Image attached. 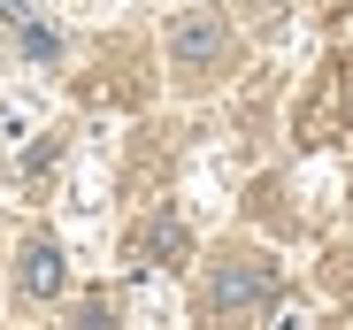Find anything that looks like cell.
<instances>
[{"label": "cell", "mask_w": 353, "mask_h": 330, "mask_svg": "<svg viewBox=\"0 0 353 330\" xmlns=\"http://www.w3.org/2000/svg\"><path fill=\"white\" fill-rule=\"evenodd\" d=\"M23 292H31V300H54V292H62V246H54V238H31V246H23Z\"/></svg>", "instance_id": "3957f363"}, {"label": "cell", "mask_w": 353, "mask_h": 330, "mask_svg": "<svg viewBox=\"0 0 353 330\" xmlns=\"http://www.w3.org/2000/svg\"><path fill=\"white\" fill-rule=\"evenodd\" d=\"M131 261H185V223H176V215H154L131 238Z\"/></svg>", "instance_id": "277c9868"}, {"label": "cell", "mask_w": 353, "mask_h": 330, "mask_svg": "<svg viewBox=\"0 0 353 330\" xmlns=\"http://www.w3.org/2000/svg\"><path fill=\"white\" fill-rule=\"evenodd\" d=\"M169 54H176V77H215L223 62H230V23L215 16V8H192V16H176V31H169Z\"/></svg>", "instance_id": "6da1fadb"}, {"label": "cell", "mask_w": 353, "mask_h": 330, "mask_svg": "<svg viewBox=\"0 0 353 330\" xmlns=\"http://www.w3.org/2000/svg\"><path fill=\"white\" fill-rule=\"evenodd\" d=\"M269 8H276V0H269Z\"/></svg>", "instance_id": "5b68a950"}, {"label": "cell", "mask_w": 353, "mask_h": 330, "mask_svg": "<svg viewBox=\"0 0 353 330\" xmlns=\"http://www.w3.org/2000/svg\"><path fill=\"white\" fill-rule=\"evenodd\" d=\"M269 292H276V269H269V261H254V254H230L215 277H208L200 307H208V315H246V307H261Z\"/></svg>", "instance_id": "7a4b0ae2"}]
</instances>
